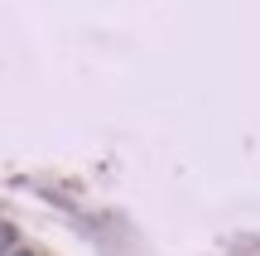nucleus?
Masks as SVG:
<instances>
[{"mask_svg":"<svg viewBox=\"0 0 260 256\" xmlns=\"http://www.w3.org/2000/svg\"><path fill=\"white\" fill-rule=\"evenodd\" d=\"M10 256H34V251H29V247H15V251H10Z\"/></svg>","mask_w":260,"mask_h":256,"instance_id":"nucleus-2","label":"nucleus"},{"mask_svg":"<svg viewBox=\"0 0 260 256\" xmlns=\"http://www.w3.org/2000/svg\"><path fill=\"white\" fill-rule=\"evenodd\" d=\"M15 247H19V232H15V222H5V218H0V256H10Z\"/></svg>","mask_w":260,"mask_h":256,"instance_id":"nucleus-1","label":"nucleus"}]
</instances>
